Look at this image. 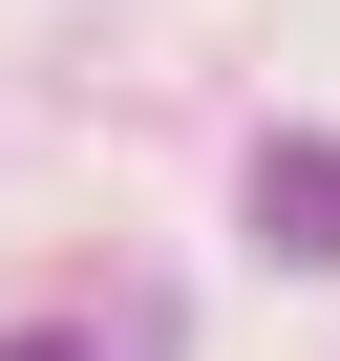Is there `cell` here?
<instances>
[{"label":"cell","mask_w":340,"mask_h":361,"mask_svg":"<svg viewBox=\"0 0 340 361\" xmlns=\"http://www.w3.org/2000/svg\"><path fill=\"white\" fill-rule=\"evenodd\" d=\"M0 361H85V340H0Z\"/></svg>","instance_id":"2"},{"label":"cell","mask_w":340,"mask_h":361,"mask_svg":"<svg viewBox=\"0 0 340 361\" xmlns=\"http://www.w3.org/2000/svg\"><path fill=\"white\" fill-rule=\"evenodd\" d=\"M255 255H340V149H319V128L255 149Z\"/></svg>","instance_id":"1"}]
</instances>
